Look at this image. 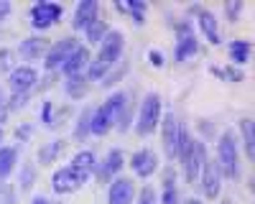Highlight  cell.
<instances>
[{
  "instance_id": "1",
  "label": "cell",
  "mask_w": 255,
  "mask_h": 204,
  "mask_svg": "<svg viewBox=\"0 0 255 204\" xmlns=\"http://www.w3.org/2000/svg\"><path fill=\"white\" fill-rule=\"evenodd\" d=\"M123 46H125V36L120 31H108L105 38L100 41V54L95 61L87 64V82H95V79H102L108 74L123 56Z\"/></svg>"
},
{
  "instance_id": "2",
  "label": "cell",
  "mask_w": 255,
  "mask_h": 204,
  "mask_svg": "<svg viewBox=\"0 0 255 204\" xmlns=\"http://www.w3.org/2000/svg\"><path fill=\"white\" fill-rule=\"evenodd\" d=\"M179 158L184 161V174H186V181L194 184L202 174V166H204V143L202 140H194L189 138V133L184 130L181 133V146H179Z\"/></svg>"
},
{
  "instance_id": "3",
  "label": "cell",
  "mask_w": 255,
  "mask_h": 204,
  "mask_svg": "<svg viewBox=\"0 0 255 204\" xmlns=\"http://www.w3.org/2000/svg\"><path fill=\"white\" fill-rule=\"evenodd\" d=\"M217 166L222 176L227 179H238L240 176V151H238V140L235 133H222L217 143Z\"/></svg>"
},
{
  "instance_id": "4",
  "label": "cell",
  "mask_w": 255,
  "mask_h": 204,
  "mask_svg": "<svg viewBox=\"0 0 255 204\" xmlns=\"http://www.w3.org/2000/svg\"><path fill=\"white\" fill-rule=\"evenodd\" d=\"M158 122H161V97L156 92H151V95H145L143 102H140V115H138L135 130H138V135L145 138V135H151L156 130Z\"/></svg>"
},
{
  "instance_id": "5",
  "label": "cell",
  "mask_w": 255,
  "mask_h": 204,
  "mask_svg": "<svg viewBox=\"0 0 255 204\" xmlns=\"http://www.w3.org/2000/svg\"><path fill=\"white\" fill-rule=\"evenodd\" d=\"M61 13H64V8H61L59 3H46V0H41V3H36V5L31 8L28 18H31V26H33V28L46 31V28H51L54 23H59Z\"/></svg>"
},
{
  "instance_id": "6",
  "label": "cell",
  "mask_w": 255,
  "mask_h": 204,
  "mask_svg": "<svg viewBox=\"0 0 255 204\" xmlns=\"http://www.w3.org/2000/svg\"><path fill=\"white\" fill-rule=\"evenodd\" d=\"M186 128L181 125V120L174 115V112H168L163 117V151L168 158H179V146H181V133Z\"/></svg>"
},
{
  "instance_id": "7",
  "label": "cell",
  "mask_w": 255,
  "mask_h": 204,
  "mask_svg": "<svg viewBox=\"0 0 255 204\" xmlns=\"http://www.w3.org/2000/svg\"><path fill=\"white\" fill-rule=\"evenodd\" d=\"M87 179H90V176H84V174L77 171L74 166H64V169H59V171L54 174L51 189H54L56 194H72V192H77Z\"/></svg>"
},
{
  "instance_id": "8",
  "label": "cell",
  "mask_w": 255,
  "mask_h": 204,
  "mask_svg": "<svg viewBox=\"0 0 255 204\" xmlns=\"http://www.w3.org/2000/svg\"><path fill=\"white\" fill-rule=\"evenodd\" d=\"M77 46H79V44H77V38H74V36H72V38H61L56 46H51V49L46 51V61H44L46 72L61 69V67H64V61L69 59V54H72Z\"/></svg>"
},
{
  "instance_id": "9",
  "label": "cell",
  "mask_w": 255,
  "mask_h": 204,
  "mask_svg": "<svg viewBox=\"0 0 255 204\" xmlns=\"http://www.w3.org/2000/svg\"><path fill=\"white\" fill-rule=\"evenodd\" d=\"M202 189L207 199H217L222 192V171L217 166V161H204L202 166Z\"/></svg>"
},
{
  "instance_id": "10",
  "label": "cell",
  "mask_w": 255,
  "mask_h": 204,
  "mask_svg": "<svg viewBox=\"0 0 255 204\" xmlns=\"http://www.w3.org/2000/svg\"><path fill=\"white\" fill-rule=\"evenodd\" d=\"M10 90L15 95H28L33 87H36V82H38V72L33 67H18L10 72Z\"/></svg>"
},
{
  "instance_id": "11",
  "label": "cell",
  "mask_w": 255,
  "mask_h": 204,
  "mask_svg": "<svg viewBox=\"0 0 255 204\" xmlns=\"http://www.w3.org/2000/svg\"><path fill=\"white\" fill-rule=\"evenodd\" d=\"M130 166H133L135 176H140V179H148V176H153V174H156V169H158V156H156L153 151L143 148V151L133 153Z\"/></svg>"
},
{
  "instance_id": "12",
  "label": "cell",
  "mask_w": 255,
  "mask_h": 204,
  "mask_svg": "<svg viewBox=\"0 0 255 204\" xmlns=\"http://www.w3.org/2000/svg\"><path fill=\"white\" fill-rule=\"evenodd\" d=\"M133 197H135V187L130 179L120 176L110 184V194H108L110 204H133Z\"/></svg>"
},
{
  "instance_id": "13",
  "label": "cell",
  "mask_w": 255,
  "mask_h": 204,
  "mask_svg": "<svg viewBox=\"0 0 255 204\" xmlns=\"http://www.w3.org/2000/svg\"><path fill=\"white\" fill-rule=\"evenodd\" d=\"M100 110H102V115H105V120H108L110 128L118 125L120 117H123V110H125V95L123 92H115L113 97H108V100L102 102Z\"/></svg>"
},
{
  "instance_id": "14",
  "label": "cell",
  "mask_w": 255,
  "mask_h": 204,
  "mask_svg": "<svg viewBox=\"0 0 255 204\" xmlns=\"http://www.w3.org/2000/svg\"><path fill=\"white\" fill-rule=\"evenodd\" d=\"M92 20H97V0H82V3L77 5V10H74L72 26L77 31H84Z\"/></svg>"
},
{
  "instance_id": "15",
  "label": "cell",
  "mask_w": 255,
  "mask_h": 204,
  "mask_svg": "<svg viewBox=\"0 0 255 204\" xmlns=\"http://www.w3.org/2000/svg\"><path fill=\"white\" fill-rule=\"evenodd\" d=\"M87 64H90V51L84 49V46H77L69 54V59L64 61L61 72L67 74V77H74V74H82V69H87Z\"/></svg>"
},
{
  "instance_id": "16",
  "label": "cell",
  "mask_w": 255,
  "mask_h": 204,
  "mask_svg": "<svg viewBox=\"0 0 255 204\" xmlns=\"http://www.w3.org/2000/svg\"><path fill=\"white\" fill-rule=\"evenodd\" d=\"M46 49H49V41H46V38H41V36H31V38H26V41H20L18 54L23 56L26 61H33V59H38V56H44V54H46Z\"/></svg>"
},
{
  "instance_id": "17",
  "label": "cell",
  "mask_w": 255,
  "mask_h": 204,
  "mask_svg": "<svg viewBox=\"0 0 255 204\" xmlns=\"http://www.w3.org/2000/svg\"><path fill=\"white\" fill-rule=\"evenodd\" d=\"M197 54V38L186 26L179 28V44H176V61H186Z\"/></svg>"
},
{
  "instance_id": "18",
  "label": "cell",
  "mask_w": 255,
  "mask_h": 204,
  "mask_svg": "<svg viewBox=\"0 0 255 204\" xmlns=\"http://www.w3.org/2000/svg\"><path fill=\"white\" fill-rule=\"evenodd\" d=\"M199 26H202V31H204V36H207V41H209L212 46H217L220 41H222L215 13H209V10H199Z\"/></svg>"
},
{
  "instance_id": "19",
  "label": "cell",
  "mask_w": 255,
  "mask_h": 204,
  "mask_svg": "<svg viewBox=\"0 0 255 204\" xmlns=\"http://www.w3.org/2000/svg\"><path fill=\"white\" fill-rule=\"evenodd\" d=\"M250 41H245V38H238V41H232L230 44V59H232V64H238V67H243V64H248L250 61Z\"/></svg>"
},
{
  "instance_id": "20",
  "label": "cell",
  "mask_w": 255,
  "mask_h": 204,
  "mask_svg": "<svg viewBox=\"0 0 255 204\" xmlns=\"http://www.w3.org/2000/svg\"><path fill=\"white\" fill-rule=\"evenodd\" d=\"M15 161H18V148H13V146L0 148V181H3L5 176H10V174H13Z\"/></svg>"
},
{
  "instance_id": "21",
  "label": "cell",
  "mask_w": 255,
  "mask_h": 204,
  "mask_svg": "<svg viewBox=\"0 0 255 204\" xmlns=\"http://www.w3.org/2000/svg\"><path fill=\"white\" fill-rule=\"evenodd\" d=\"M240 130H243V146H245L248 158H255V122L250 117H243Z\"/></svg>"
},
{
  "instance_id": "22",
  "label": "cell",
  "mask_w": 255,
  "mask_h": 204,
  "mask_svg": "<svg viewBox=\"0 0 255 204\" xmlns=\"http://www.w3.org/2000/svg\"><path fill=\"white\" fill-rule=\"evenodd\" d=\"M61 151H64V140L46 143V146L38 151V163H41V166H51V163L61 156Z\"/></svg>"
},
{
  "instance_id": "23",
  "label": "cell",
  "mask_w": 255,
  "mask_h": 204,
  "mask_svg": "<svg viewBox=\"0 0 255 204\" xmlns=\"http://www.w3.org/2000/svg\"><path fill=\"white\" fill-rule=\"evenodd\" d=\"M67 95L72 100H79V97L87 95V77H82V74L67 77Z\"/></svg>"
},
{
  "instance_id": "24",
  "label": "cell",
  "mask_w": 255,
  "mask_h": 204,
  "mask_svg": "<svg viewBox=\"0 0 255 204\" xmlns=\"http://www.w3.org/2000/svg\"><path fill=\"white\" fill-rule=\"evenodd\" d=\"M72 166H74L77 171H82L84 176H90V174L95 171V153H90V151H79V153L72 158Z\"/></svg>"
},
{
  "instance_id": "25",
  "label": "cell",
  "mask_w": 255,
  "mask_h": 204,
  "mask_svg": "<svg viewBox=\"0 0 255 204\" xmlns=\"http://www.w3.org/2000/svg\"><path fill=\"white\" fill-rule=\"evenodd\" d=\"M118 10H123V13H130L135 23H138V26H143L145 3H140V0H128V3H118Z\"/></svg>"
},
{
  "instance_id": "26",
  "label": "cell",
  "mask_w": 255,
  "mask_h": 204,
  "mask_svg": "<svg viewBox=\"0 0 255 204\" xmlns=\"http://www.w3.org/2000/svg\"><path fill=\"white\" fill-rule=\"evenodd\" d=\"M84 33H87L90 44H100V41L105 38V33H108V26H105L102 20H92V23L84 28Z\"/></svg>"
},
{
  "instance_id": "27",
  "label": "cell",
  "mask_w": 255,
  "mask_h": 204,
  "mask_svg": "<svg viewBox=\"0 0 255 204\" xmlns=\"http://www.w3.org/2000/svg\"><path fill=\"white\" fill-rule=\"evenodd\" d=\"M110 130V125H108V120H105V115H102V110L97 107L95 112H92V120H90V133L92 135H105Z\"/></svg>"
},
{
  "instance_id": "28",
  "label": "cell",
  "mask_w": 255,
  "mask_h": 204,
  "mask_svg": "<svg viewBox=\"0 0 255 204\" xmlns=\"http://www.w3.org/2000/svg\"><path fill=\"white\" fill-rule=\"evenodd\" d=\"M105 176H113V174H118L120 169H123V153L120 151H110L108 153V158H105Z\"/></svg>"
},
{
  "instance_id": "29",
  "label": "cell",
  "mask_w": 255,
  "mask_h": 204,
  "mask_svg": "<svg viewBox=\"0 0 255 204\" xmlns=\"http://www.w3.org/2000/svg\"><path fill=\"white\" fill-rule=\"evenodd\" d=\"M13 64H15V54L10 49H0V74H8Z\"/></svg>"
},
{
  "instance_id": "30",
  "label": "cell",
  "mask_w": 255,
  "mask_h": 204,
  "mask_svg": "<svg viewBox=\"0 0 255 204\" xmlns=\"http://www.w3.org/2000/svg\"><path fill=\"white\" fill-rule=\"evenodd\" d=\"M90 120H92V110H84V112H82V117H79V130H77L82 138L90 133Z\"/></svg>"
},
{
  "instance_id": "31",
  "label": "cell",
  "mask_w": 255,
  "mask_h": 204,
  "mask_svg": "<svg viewBox=\"0 0 255 204\" xmlns=\"http://www.w3.org/2000/svg\"><path fill=\"white\" fill-rule=\"evenodd\" d=\"M215 74H222L227 82H243V72H238V69H212Z\"/></svg>"
},
{
  "instance_id": "32",
  "label": "cell",
  "mask_w": 255,
  "mask_h": 204,
  "mask_svg": "<svg viewBox=\"0 0 255 204\" xmlns=\"http://www.w3.org/2000/svg\"><path fill=\"white\" fill-rule=\"evenodd\" d=\"M161 204H179V192L176 187H166L163 197H161Z\"/></svg>"
},
{
  "instance_id": "33",
  "label": "cell",
  "mask_w": 255,
  "mask_h": 204,
  "mask_svg": "<svg viewBox=\"0 0 255 204\" xmlns=\"http://www.w3.org/2000/svg\"><path fill=\"white\" fill-rule=\"evenodd\" d=\"M225 10H227V18L232 20V23H235L238 15L243 13V3H240V0H238V3H227V5H225Z\"/></svg>"
},
{
  "instance_id": "34",
  "label": "cell",
  "mask_w": 255,
  "mask_h": 204,
  "mask_svg": "<svg viewBox=\"0 0 255 204\" xmlns=\"http://www.w3.org/2000/svg\"><path fill=\"white\" fill-rule=\"evenodd\" d=\"M138 204H156V192H153L151 187H145V189L140 192V199H138Z\"/></svg>"
},
{
  "instance_id": "35",
  "label": "cell",
  "mask_w": 255,
  "mask_h": 204,
  "mask_svg": "<svg viewBox=\"0 0 255 204\" xmlns=\"http://www.w3.org/2000/svg\"><path fill=\"white\" fill-rule=\"evenodd\" d=\"M10 10H13V5L8 3V0H0V20H5L10 15Z\"/></svg>"
},
{
  "instance_id": "36",
  "label": "cell",
  "mask_w": 255,
  "mask_h": 204,
  "mask_svg": "<svg viewBox=\"0 0 255 204\" xmlns=\"http://www.w3.org/2000/svg\"><path fill=\"white\" fill-rule=\"evenodd\" d=\"M148 61H151L153 67H163V56H161L158 51H151V54H148Z\"/></svg>"
},
{
  "instance_id": "37",
  "label": "cell",
  "mask_w": 255,
  "mask_h": 204,
  "mask_svg": "<svg viewBox=\"0 0 255 204\" xmlns=\"http://www.w3.org/2000/svg\"><path fill=\"white\" fill-rule=\"evenodd\" d=\"M31 181H33V171H31V169H26V171H23V189H28V187H31Z\"/></svg>"
},
{
  "instance_id": "38",
  "label": "cell",
  "mask_w": 255,
  "mask_h": 204,
  "mask_svg": "<svg viewBox=\"0 0 255 204\" xmlns=\"http://www.w3.org/2000/svg\"><path fill=\"white\" fill-rule=\"evenodd\" d=\"M18 135H20V138H28V135H31V125H23V128L18 130Z\"/></svg>"
},
{
  "instance_id": "39",
  "label": "cell",
  "mask_w": 255,
  "mask_h": 204,
  "mask_svg": "<svg viewBox=\"0 0 255 204\" xmlns=\"http://www.w3.org/2000/svg\"><path fill=\"white\" fill-rule=\"evenodd\" d=\"M0 204H15V197H13V194H5V197H3V202H0Z\"/></svg>"
},
{
  "instance_id": "40",
  "label": "cell",
  "mask_w": 255,
  "mask_h": 204,
  "mask_svg": "<svg viewBox=\"0 0 255 204\" xmlns=\"http://www.w3.org/2000/svg\"><path fill=\"white\" fill-rule=\"evenodd\" d=\"M31 204H49V199H46V197H36Z\"/></svg>"
},
{
  "instance_id": "41",
  "label": "cell",
  "mask_w": 255,
  "mask_h": 204,
  "mask_svg": "<svg viewBox=\"0 0 255 204\" xmlns=\"http://www.w3.org/2000/svg\"><path fill=\"white\" fill-rule=\"evenodd\" d=\"M186 204H202V202H199V199H189Z\"/></svg>"
},
{
  "instance_id": "42",
  "label": "cell",
  "mask_w": 255,
  "mask_h": 204,
  "mask_svg": "<svg viewBox=\"0 0 255 204\" xmlns=\"http://www.w3.org/2000/svg\"><path fill=\"white\" fill-rule=\"evenodd\" d=\"M0 143H3V128H0Z\"/></svg>"
},
{
  "instance_id": "43",
  "label": "cell",
  "mask_w": 255,
  "mask_h": 204,
  "mask_svg": "<svg viewBox=\"0 0 255 204\" xmlns=\"http://www.w3.org/2000/svg\"><path fill=\"white\" fill-rule=\"evenodd\" d=\"M0 192H3V181H0Z\"/></svg>"
},
{
  "instance_id": "44",
  "label": "cell",
  "mask_w": 255,
  "mask_h": 204,
  "mask_svg": "<svg viewBox=\"0 0 255 204\" xmlns=\"http://www.w3.org/2000/svg\"><path fill=\"white\" fill-rule=\"evenodd\" d=\"M222 204H230V202H222Z\"/></svg>"
}]
</instances>
